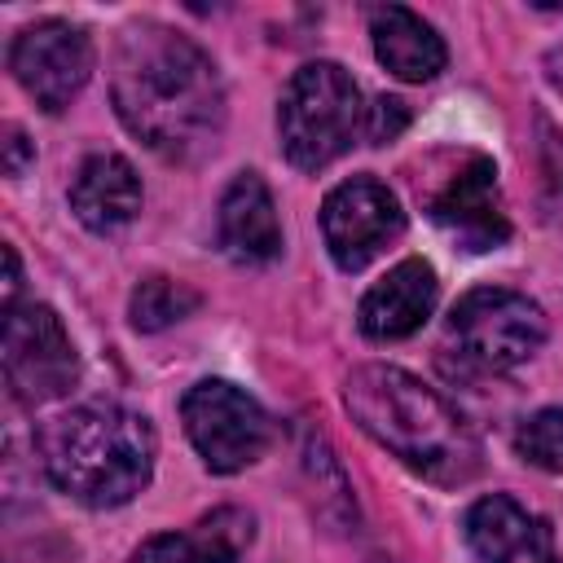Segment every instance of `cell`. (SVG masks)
Wrapping results in <instances>:
<instances>
[{
    "instance_id": "6da1fadb",
    "label": "cell",
    "mask_w": 563,
    "mask_h": 563,
    "mask_svg": "<svg viewBox=\"0 0 563 563\" xmlns=\"http://www.w3.org/2000/svg\"><path fill=\"white\" fill-rule=\"evenodd\" d=\"M110 101L123 128L172 163H194L224 132L216 62L167 22H132L110 57Z\"/></svg>"
},
{
    "instance_id": "2e32d148",
    "label": "cell",
    "mask_w": 563,
    "mask_h": 563,
    "mask_svg": "<svg viewBox=\"0 0 563 563\" xmlns=\"http://www.w3.org/2000/svg\"><path fill=\"white\" fill-rule=\"evenodd\" d=\"M369 35H374L378 62L396 79L422 84V79H435L444 70V62H449L444 40L413 9H405V4H378V9H369Z\"/></svg>"
},
{
    "instance_id": "5bb4252c",
    "label": "cell",
    "mask_w": 563,
    "mask_h": 563,
    "mask_svg": "<svg viewBox=\"0 0 563 563\" xmlns=\"http://www.w3.org/2000/svg\"><path fill=\"white\" fill-rule=\"evenodd\" d=\"M70 211L92 233H119L141 211V176L123 154H92L70 180Z\"/></svg>"
},
{
    "instance_id": "277c9868",
    "label": "cell",
    "mask_w": 563,
    "mask_h": 563,
    "mask_svg": "<svg viewBox=\"0 0 563 563\" xmlns=\"http://www.w3.org/2000/svg\"><path fill=\"white\" fill-rule=\"evenodd\" d=\"M277 136L299 172H321L365 136V106L356 79L339 62L299 66L277 101Z\"/></svg>"
},
{
    "instance_id": "52a82bcc",
    "label": "cell",
    "mask_w": 563,
    "mask_h": 563,
    "mask_svg": "<svg viewBox=\"0 0 563 563\" xmlns=\"http://www.w3.org/2000/svg\"><path fill=\"white\" fill-rule=\"evenodd\" d=\"M180 422H185L189 444L216 475H233L260 462L273 440V422L260 409V400L224 378L194 383L180 400Z\"/></svg>"
},
{
    "instance_id": "8992f818",
    "label": "cell",
    "mask_w": 563,
    "mask_h": 563,
    "mask_svg": "<svg viewBox=\"0 0 563 563\" xmlns=\"http://www.w3.org/2000/svg\"><path fill=\"white\" fill-rule=\"evenodd\" d=\"M0 361H4L9 396L26 409L62 400L79 383V352L66 325L57 321V312L44 303H22V308L13 303L4 312Z\"/></svg>"
},
{
    "instance_id": "ba28073f",
    "label": "cell",
    "mask_w": 563,
    "mask_h": 563,
    "mask_svg": "<svg viewBox=\"0 0 563 563\" xmlns=\"http://www.w3.org/2000/svg\"><path fill=\"white\" fill-rule=\"evenodd\" d=\"M9 70L26 88V97H35L40 110L57 114L79 97L92 75V40L84 26L62 18L31 22L9 44Z\"/></svg>"
},
{
    "instance_id": "9a60e30c",
    "label": "cell",
    "mask_w": 563,
    "mask_h": 563,
    "mask_svg": "<svg viewBox=\"0 0 563 563\" xmlns=\"http://www.w3.org/2000/svg\"><path fill=\"white\" fill-rule=\"evenodd\" d=\"M251 537H255V519L238 506H220L185 532H158L141 541L132 563H238Z\"/></svg>"
},
{
    "instance_id": "44dd1931",
    "label": "cell",
    "mask_w": 563,
    "mask_h": 563,
    "mask_svg": "<svg viewBox=\"0 0 563 563\" xmlns=\"http://www.w3.org/2000/svg\"><path fill=\"white\" fill-rule=\"evenodd\" d=\"M18 251L13 246H4V312L13 308V295H18Z\"/></svg>"
},
{
    "instance_id": "e0dca14e",
    "label": "cell",
    "mask_w": 563,
    "mask_h": 563,
    "mask_svg": "<svg viewBox=\"0 0 563 563\" xmlns=\"http://www.w3.org/2000/svg\"><path fill=\"white\" fill-rule=\"evenodd\" d=\"M198 303H202V295L189 282H176V277H158L154 273V277L136 282V290L128 299V317H132L136 330L154 334V330H167L180 317H189Z\"/></svg>"
},
{
    "instance_id": "4fadbf2b",
    "label": "cell",
    "mask_w": 563,
    "mask_h": 563,
    "mask_svg": "<svg viewBox=\"0 0 563 563\" xmlns=\"http://www.w3.org/2000/svg\"><path fill=\"white\" fill-rule=\"evenodd\" d=\"M435 295H440L435 268L418 255L400 260L396 268H387V277H378L365 290V299L356 308V325L369 339H405L431 317Z\"/></svg>"
},
{
    "instance_id": "7402d4cb",
    "label": "cell",
    "mask_w": 563,
    "mask_h": 563,
    "mask_svg": "<svg viewBox=\"0 0 563 563\" xmlns=\"http://www.w3.org/2000/svg\"><path fill=\"white\" fill-rule=\"evenodd\" d=\"M545 75H550V84L563 92V48H554V53L545 57Z\"/></svg>"
},
{
    "instance_id": "30bf717a",
    "label": "cell",
    "mask_w": 563,
    "mask_h": 563,
    "mask_svg": "<svg viewBox=\"0 0 563 563\" xmlns=\"http://www.w3.org/2000/svg\"><path fill=\"white\" fill-rule=\"evenodd\" d=\"M431 220L462 246V251H493L510 238V220L501 211L497 167L484 154H471L444 189L431 198Z\"/></svg>"
},
{
    "instance_id": "ffe728a7",
    "label": "cell",
    "mask_w": 563,
    "mask_h": 563,
    "mask_svg": "<svg viewBox=\"0 0 563 563\" xmlns=\"http://www.w3.org/2000/svg\"><path fill=\"white\" fill-rule=\"evenodd\" d=\"M26 163H31V141H26V132H22L18 123H4V172H9V176H22Z\"/></svg>"
},
{
    "instance_id": "8fae6325",
    "label": "cell",
    "mask_w": 563,
    "mask_h": 563,
    "mask_svg": "<svg viewBox=\"0 0 563 563\" xmlns=\"http://www.w3.org/2000/svg\"><path fill=\"white\" fill-rule=\"evenodd\" d=\"M462 528H466V545L484 563H559L550 523L506 493H488L471 501Z\"/></svg>"
},
{
    "instance_id": "9c48e42d",
    "label": "cell",
    "mask_w": 563,
    "mask_h": 563,
    "mask_svg": "<svg viewBox=\"0 0 563 563\" xmlns=\"http://www.w3.org/2000/svg\"><path fill=\"white\" fill-rule=\"evenodd\" d=\"M400 229H405L400 198L374 176H352L334 185L321 202V238L343 273H361L383 246L400 238Z\"/></svg>"
},
{
    "instance_id": "3957f363",
    "label": "cell",
    "mask_w": 563,
    "mask_h": 563,
    "mask_svg": "<svg viewBox=\"0 0 563 563\" xmlns=\"http://www.w3.org/2000/svg\"><path fill=\"white\" fill-rule=\"evenodd\" d=\"M40 457L57 493L79 506L106 510L132 501L150 484L154 431L128 405L88 400L57 413L40 431Z\"/></svg>"
},
{
    "instance_id": "ac0fdd59",
    "label": "cell",
    "mask_w": 563,
    "mask_h": 563,
    "mask_svg": "<svg viewBox=\"0 0 563 563\" xmlns=\"http://www.w3.org/2000/svg\"><path fill=\"white\" fill-rule=\"evenodd\" d=\"M515 449L523 462H532L537 471L563 475V409H537L519 431H515Z\"/></svg>"
},
{
    "instance_id": "5b68a950",
    "label": "cell",
    "mask_w": 563,
    "mask_h": 563,
    "mask_svg": "<svg viewBox=\"0 0 563 563\" xmlns=\"http://www.w3.org/2000/svg\"><path fill=\"white\" fill-rule=\"evenodd\" d=\"M449 339L457 343L462 365L479 374H501L523 365L545 343V312L519 290L479 286L453 303Z\"/></svg>"
},
{
    "instance_id": "7c38bea8",
    "label": "cell",
    "mask_w": 563,
    "mask_h": 563,
    "mask_svg": "<svg viewBox=\"0 0 563 563\" xmlns=\"http://www.w3.org/2000/svg\"><path fill=\"white\" fill-rule=\"evenodd\" d=\"M216 238L220 251L233 264H268L282 251V220L268 185L255 172H238L229 189L220 194L216 211Z\"/></svg>"
},
{
    "instance_id": "7a4b0ae2",
    "label": "cell",
    "mask_w": 563,
    "mask_h": 563,
    "mask_svg": "<svg viewBox=\"0 0 563 563\" xmlns=\"http://www.w3.org/2000/svg\"><path fill=\"white\" fill-rule=\"evenodd\" d=\"M356 427L431 484H466L479 471V440L457 409L396 365H356L343 378Z\"/></svg>"
},
{
    "instance_id": "d6986e66",
    "label": "cell",
    "mask_w": 563,
    "mask_h": 563,
    "mask_svg": "<svg viewBox=\"0 0 563 563\" xmlns=\"http://www.w3.org/2000/svg\"><path fill=\"white\" fill-rule=\"evenodd\" d=\"M405 123H409V106H405L400 97H374V101L365 106V141H369V145L396 141V136L405 132Z\"/></svg>"
}]
</instances>
